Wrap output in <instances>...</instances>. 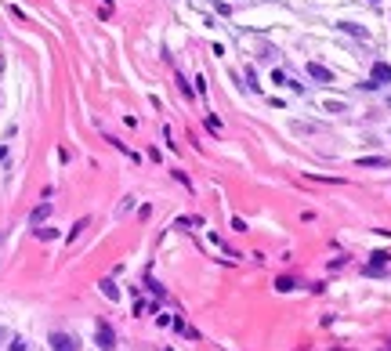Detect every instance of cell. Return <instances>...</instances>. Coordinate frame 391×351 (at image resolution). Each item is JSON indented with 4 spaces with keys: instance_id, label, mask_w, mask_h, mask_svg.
<instances>
[{
    "instance_id": "7c38bea8",
    "label": "cell",
    "mask_w": 391,
    "mask_h": 351,
    "mask_svg": "<svg viewBox=\"0 0 391 351\" xmlns=\"http://www.w3.org/2000/svg\"><path fill=\"white\" fill-rule=\"evenodd\" d=\"M276 290H279V293H290V290H297V283L283 275V279H276Z\"/></svg>"
},
{
    "instance_id": "8fae6325",
    "label": "cell",
    "mask_w": 391,
    "mask_h": 351,
    "mask_svg": "<svg viewBox=\"0 0 391 351\" xmlns=\"http://www.w3.org/2000/svg\"><path fill=\"white\" fill-rule=\"evenodd\" d=\"M36 239H58V228H51V224L36 228Z\"/></svg>"
},
{
    "instance_id": "5b68a950",
    "label": "cell",
    "mask_w": 391,
    "mask_h": 351,
    "mask_svg": "<svg viewBox=\"0 0 391 351\" xmlns=\"http://www.w3.org/2000/svg\"><path fill=\"white\" fill-rule=\"evenodd\" d=\"M98 347H105V351L116 347V333H112V326H105V322H98Z\"/></svg>"
},
{
    "instance_id": "e0dca14e",
    "label": "cell",
    "mask_w": 391,
    "mask_h": 351,
    "mask_svg": "<svg viewBox=\"0 0 391 351\" xmlns=\"http://www.w3.org/2000/svg\"><path fill=\"white\" fill-rule=\"evenodd\" d=\"M387 351H391V347H387Z\"/></svg>"
},
{
    "instance_id": "5bb4252c",
    "label": "cell",
    "mask_w": 391,
    "mask_h": 351,
    "mask_svg": "<svg viewBox=\"0 0 391 351\" xmlns=\"http://www.w3.org/2000/svg\"><path fill=\"white\" fill-rule=\"evenodd\" d=\"M11 351H26V344H22V340H15V344H11Z\"/></svg>"
},
{
    "instance_id": "6da1fadb",
    "label": "cell",
    "mask_w": 391,
    "mask_h": 351,
    "mask_svg": "<svg viewBox=\"0 0 391 351\" xmlns=\"http://www.w3.org/2000/svg\"><path fill=\"white\" fill-rule=\"evenodd\" d=\"M47 344H51V351H80V340H76L72 333H62V330H55Z\"/></svg>"
},
{
    "instance_id": "2e32d148",
    "label": "cell",
    "mask_w": 391,
    "mask_h": 351,
    "mask_svg": "<svg viewBox=\"0 0 391 351\" xmlns=\"http://www.w3.org/2000/svg\"><path fill=\"white\" fill-rule=\"evenodd\" d=\"M0 333H4V330H0Z\"/></svg>"
},
{
    "instance_id": "ba28073f",
    "label": "cell",
    "mask_w": 391,
    "mask_h": 351,
    "mask_svg": "<svg viewBox=\"0 0 391 351\" xmlns=\"http://www.w3.org/2000/svg\"><path fill=\"white\" fill-rule=\"evenodd\" d=\"M102 293H105L109 300H120V286H116L112 279H102Z\"/></svg>"
},
{
    "instance_id": "9c48e42d",
    "label": "cell",
    "mask_w": 391,
    "mask_h": 351,
    "mask_svg": "<svg viewBox=\"0 0 391 351\" xmlns=\"http://www.w3.org/2000/svg\"><path fill=\"white\" fill-rule=\"evenodd\" d=\"M340 29H344V33H351V36H362V40L370 36V33H366L362 26H355V22H340Z\"/></svg>"
},
{
    "instance_id": "52a82bcc",
    "label": "cell",
    "mask_w": 391,
    "mask_h": 351,
    "mask_svg": "<svg viewBox=\"0 0 391 351\" xmlns=\"http://www.w3.org/2000/svg\"><path fill=\"white\" fill-rule=\"evenodd\" d=\"M359 167H387L391 160H387V156H362V160H355Z\"/></svg>"
},
{
    "instance_id": "8992f818",
    "label": "cell",
    "mask_w": 391,
    "mask_h": 351,
    "mask_svg": "<svg viewBox=\"0 0 391 351\" xmlns=\"http://www.w3.org/2000/svg\"><path fill=\"white\" fill-rule=\"evenodd\" d=\"M387 264V254L384 250H377V254H370V264H366V271H370V275H377V271Z\"/></svg>"
},
{
    "instance_id": "4fadbf2b",
    "label": "cell",
    "mask_w": 391,
    "mask_h": 351,
    "mask_svg": "<svg viewBox=\"0 0 391 351\" xmlns=\"http://www.w3.org/2000/svg\"><path fill=\"white\" fill-rule=\"evenodd\" d=\"M207 127H210L214 134H221V120H217V116H207Z\"/></svg>"
},
{
    "instance_id": "7a4b0ae2",
    "label": "cell",
    "mask_w": 391,
    "mask_h": 351,
    "mask_svg": "<svg viewBox=\"0 0 391 351\" xmlns=\"http://www.w3.org/2000/svg\"><path fill=\"white\" fill-rule=\"evenodd\" d=\"M380 84H391V65H387V62H373L370 80H366L362 87H380Z\"/></svg>"
},
{
    "instance_id": "3957f363",
    "label": "cell",
    "mask_w": 391,
    "mask_h": 351,
    "mask_svg": "<svg viewBox=\"0 0 391 351\" xmlns=\"http://www.w3.org/2000/svg\"><path fill=\"white\" fill-rule=\"evenodd\" d=\"M47 214H51V196H44V203H40V207H36V210L29 214V224H33V228H40V224L47 221Z\"/></svg>"
},
{
    "instance_id": "277c9868",
    "label": "cell",
    "mask_w": 391,
    "mask_h": 351,
    "mask_svg": "<svg viewBox=\"0 0 391 351\" xmlns=\"http://www.w3.org/2000/svg\"><path fill=\"white\" fill-rule=\"evenodd\" d=\"M308 76H311V80H319V84H333V72L326 65H319V62H308Z\"/></svg>"
},
{
    "instance_id": "9a60e30c",
    "label": "cell",
    "mask_w": 391,
    "mask_h": 351,
    "mask_svg": "<svg viewBox=\"0 0 391 351\" xmlns=\"http://www.w3.org/2000/svg\"><path fill=\"white\" fill-rule=\"evenodd\" d=\"M370 4H380V0H370Z\"/></svg>"
},
{
    "instance_id": "30bf717a",
    "label": "cell",
    "mask_w": 391,
    "mask_h": 351,
    "mask_svg": "<svg viewBox=\"0 0 391 351\" xmlns=\"http://www.w3.org/2000/svg\"><path fill=\"white\" fill-rule=\"evenodd\" d=\"M84 228H87V217H80V221H76V224H72V232H69L65 239H69V243H76V239H80V232H84Z\"/></svg>"
}]
</instances>
